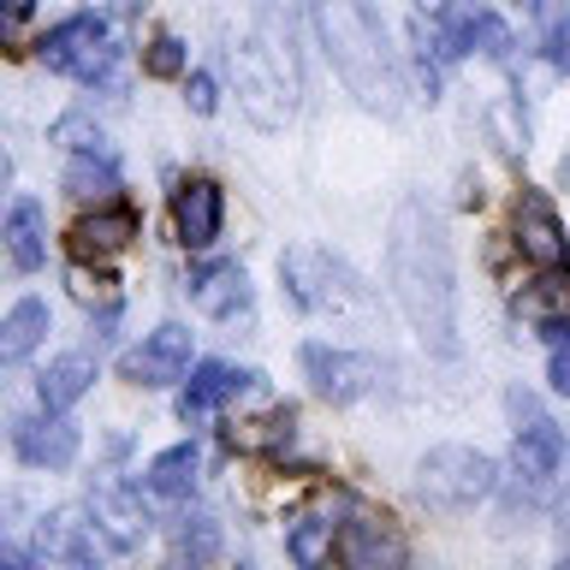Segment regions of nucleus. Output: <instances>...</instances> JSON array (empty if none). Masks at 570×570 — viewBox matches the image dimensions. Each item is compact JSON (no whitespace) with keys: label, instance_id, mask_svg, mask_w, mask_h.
I'll return each instance as SVG.
<instances>
[{"label":"nucleus","instance_id":"nucleus-1","mask_svg":"<svg viewBox=\"0 0 570 570\" xmlns=\"http://www.w3.org/2000/svg\"><path fill=\"white\" fill-rule=\"evenodd\" d=\"M386 279L399 297L404 321L416 327L428 356L458 363L463 338H458V267H452V244H445L440 220L428 214L422 196H404L392 208L386 226Z\"/></svg>","mask_w":570,"mask_h":570},{"label":"nucleus","instance_id":"nucleus-2","mask_svg":"<svg viewBox=\"0 0 570 570\" xmlns=\"http://www.w3.org/2000/svg\"><path fill=\"white\" fill-rule=\"evenodd\" d=\"M309 18L321 36V53L338 71V83L356 96V107H368L381 119L399 114V96H404L399 66H392L386 30H381L368 0H309Z\"/></svg>","mask_w":570,"mask_h":570},{"label":"nucleus","instance_id":"nucleus-3","mask_svg":"<svg viewBox=\"0 0 570 570\" xmlns=\"http://www.w3.org/2000/svg\"><path fill=\"white\" fill-rule=\"evenodd\" d=\"M511 416H517V493H523L529 505H552L559 493H570L564 428L552 422L529 392H511Z\"/></svg>","mask_w":570,"mask_h":570},{"label":"nucleus","instance_id":"nucleus-4","mask_svg":"<svg viewBox=\"0 0 570 570\" xmlns=\"http://www.w3.org/2000/svg\"><path fill=\"white\" fill-rule=\"evenodd\" d=\"M499 488V463L475 445H434L416 463V499L428 511H470Z\"/></svg>","mask_w":570,"mask_h":570},{"label":"nucleus","instance_id":"nucleus-5","mask_svg":"<svg viewBox=\"0 0 570 570\" xmlns=\"http://www.w3.org/2000/svg\"><path fill=\"white\" fill-rule=\"evenodd\" d=\"M36 53H42L48 71H66V78H78V83H101L119 60L114 36H107V24L96 12H78V18H66V24H53Z\"/></svg>","mask_w":570,"mask_h":570},{"label":"nucleus","instance_id":"nucleus-6","mask_svg":"<svg viewBox=\"0 0 570 570\" xmlns=\"http://www.w3.org/2000/svg\"><path fill=\"white\" fill-rule=\"evenodd\" d=\"M232 78H238V101H244L249 125L279 131V125L292 119L297 89H292V78H285V66L262 53V42H238V48H232Z\"/></svg>","mask_w":570,"mask_h":570},{"label":"nucleus","instance_id":"nucleus-7","mask_svg":"<svg viewBox=\"0 0 570 570\" xmlns=\"http://www.w3.org/2000/svg\"><path fill=\"white\" fill-rule=\"evenodd\" d=\"M279 279H285V292H292L297 309H309V315H327V309H345V303H363V292L351 285V274L327 256V249H315V244L285 249V256H279Z\"/></svg>","mask_w":570,"mask_h":570},{"label":"nucleus","instance_id":"nucleus-8","mask_svg":"<svg viewBox=\"0 0 570 570\" xmlns=\"http://www.w3.org/2000/svg\"><path fill=\"white\" fill-rule=\"evenodd\" d=\"M297 363H303L309 386L327 404H356V399H368V392L381 386V363L363 356V351H345V345H321V338H309V345L297 351Z\"/></svg>","mask_w":570,"mask_h":570},{"label":"nucleus","instance_id":"nucleus-9","mask_svg":"<svg viewBox=\"0 0 570 570\" xmlns=\"http://www.w3.org/2000/svg\"><path fill=\"white\" fill-rule=\"evenodd\" d=\"M119 374H125V381H137V386H173V381H185V374H190V327H178V321L155 327L137 351H125Z\"/></svg>","mask_w":570,"mask_h":570},{"label":"nucleus","instance_id":"nucleus-10","mask_svg":"<svg viewBox=\"0 0 570 570\" xmlns=\"http://www.w3.org/2000/svg\"><path fill=\"white\" fill-rule=\"evenodd\" d=\"M89 523L101 529V541L114 552H137L149 541V511H142V493L119 488V481H107V488L89 493Z\"/></svg>","mask_w":570,"mask_h":570},{"label":"nucleus","instance_id":"nucleus-11","mask_svg":"<svg viewBox=\"0 0 570 570\" xmlns=\"http://www.w3.org/2000/svg\"><path fill=\"white\" fill-rule=\"evenodd\" d=\"M12 445H18V458L36 463V470H66L71 458H78V422H66L60 410H48V416H18L12 422Z\"/></svg>","mask_w":570,"mask_h":570},{"label":"nucleus","instance_id":"nucleus-12","mask_svg":"<svg viewBox=\"0 0 570 570\" xmlns=\"http://www.w3.org/2000/svg\"><path fill=\"white\" fill-rule=\"evenodd\" d=\"M220 220H226V196L214 178H190V185H178L173 196V226H178V244L185 249H208L220 238Z\"/></svg>","mask_w":570,"mask_h":570},{"label":"nucleus","instance_id":"nucleus-13","mask_svg":"<svg viewBox=\"0 0 570 570\" xmlns=\"http://www.w3.org/2000/svg\"><path fill=\"white\" fill-rule=\"evenodd\" d=\"M517 249H523V262H534V267H564L570 262V238H564L559 214H552V203L534 190L517 203Z\"/></svg>","mask_w":570,"mask_h":570},{"label":"nucleus","instance_id":"nucleus-14","mask_svg":"<svg viewBox=\"0 0 570 570\" xmlns=\"http://www.w3.org/2000/svg\"><path fill=\"white\" fill-rule=\"evenodd\" d=\"M96 523H83L78 511H48L36 523V559L42 564H96Z\"/></svg>","mask_w":570,"mask_h":570},{"label":"nucleus","instance_id":"nucleus-15","mask_svg":"<svg viewBox=\"0 0 570 570\" xmlns=\"http://www.w3.org/2000/svg\"><path fill=\"white\" fill-rule=\"evenodd\" d=\"M131 238H137V208L131 203H107V208L83 214V220L71 226V249H78V256H96V262L119 256Z\"/></svg>","mask_w":570,"mask_h":570},{"label":"nucleus","instance_id":"nucleus-16","mask_svg":"<svg viewBox=\"0 0 570 570\" xmlns=\"http://www.w3.org/2000/svg\"><path fill=\"white\" fill-rule=\"evenodd\" d=\"M338 559L351 570H392V564H404V541H399V529L356 517V523L338 529Z\"/></svg>","mask_w":570,"mask_h":570},{"label":"nucleus","instance_id":"nucleus-17","mask_svg":"<svg viewBox=\"0 0 570 570\" xmlns=\"http://www.w3.org/2000/svg\"><path fill=\"white\" fill-rule=\"evenodd\" d=\"M190 303L203 315H214V321L238 315V309H249V274L238 262H208L203 274L190 279Z\"/></svg>","mask_w":570,"mask_h":570},{"label":"nucleus","instance_id":"nucleus-18","mask_svg":"<svg viewBox=\"0 0 570 570\" xmlns=\"http://www.w3.org/2000/svg\"><path fill=\"white\" fill-rule=\"evenodd\" d=\"M249 381H262V374H249V368H232V363H203V368H190V386H185V399H178V416L185 422H203L208 410H220L238 386Z\"/></svg>","mask_w":570,"mask_h":570},{"label":"nucleus","instance_id":"nucleus-19","mask_svg":"<svg viewBox=\"0 0 570 570\" xmlns=\"http://www.w3.org/2000/svg\"><path fill=\"white\" fill-rule=\"evenodd\" d=\"M7 256L12 267H24V274H36V267L48 262V214L36 196H12L7 208Z\"/></svg>","mask_w":570,"mask_h":570},{"label":"nucleus","instance_id":"nucleus-20","mask_svg":"<svg viewBox=\"0 0 570 570\" xmlns=\"http://www.w3.org/2000/svg\"><path fill=\"white\" fill-rule=\"evenodd\" d=\"M89 386H96V356H83V351L53 356V363L36 374V399H42V410H71Z\"/></svg>","mask_w":570,"mask_h":570},{"label":"nucleus","instance_id":"nucleus-21","mask_svg":"<svg viewBox=\"0 0 570 570\" xmlns=\"http://www.w3.org/2000/svg\"><path fill=\"white\" fill-rule=\"evenodd\" d=\"M48 338V303L42 297H18L7 321H0V363H24V356Z\"/></svg>","mask_w":570,"mask_h":570},{"label":"nucleus","instance_id":"nucleus-22","mask_svg":"<svg viewBox=\"0 0 570 570\" xmlns=\"http://www.w3.org/2000/svg\"><path fill=\"white\" fill-rule=\"evenodd\" d=\"M196 470H203V452L185 440V445H167L155 463H149V493L160 499H185L196 488Z\"/></svg>","mask_w":570,"mask_h":570},{"label":"nucleus","instance_id":"nucleus-23","mask_svg":"<svg viewBox=\"0 0 570 570\" xmlns=\"http://www.w3.org/2000/svg\"><path fill=\"white\" fill-rule=\"evenodd\" d=\"M333 547H338L333 517H297L292 534H285V552H292L297 564H321V559H333Z\"/></svg>","mask_w":570,"mask_h":570},{"label":"nucleus","instance_id":"nucleus-24","mask_svg":"<svg viewBox=\"0 0 570 570\" xmlns=\"http://www.w3.org/2000/svg\"><path fill=\"white\" fill-rule=\"evenodd\" d=\"M173 552L190 564H208L214 552H220V523H214V517H185V523L173 529Z\"/></svg>","mask_w":570,"mask_h":570},{"label":"nucleus","instance_id":"nucleus-25","mask_svg":"<svg viewBox=\"0 0 570 570\" xmlns=\"http://www.w3.org/2000/svg\"><path fill=\"white\" fill-rule=\"evenodd\" d=\"M232 445H244V452H262V445H279V440H292V410H267V416L256 422H232Z\"/></svg>","mask_w":570,"mask_h":570},{"label":"nucleus","instance_id":"nucleus-26","mask_svg":"<svg viewBox=\"0 0 570 570\" xmlns=\"http://www.w3.org/2000/svg\"><path fill=\"white\" fill-rule=\"evenodd\" d=\"M66 190L71 196H107V190H119V173H114V160H96V155H83V160H71L66 167Z\"/></svg>","mask_w":570,"mask_h":570},{"label":"nucleus","instance_id":"nucleus-27","mask_svg":"<svg viewBox=\"0 0 570 570\" xmlns=\"http://www.w3.org/2000/svg\"><path fill=\"white\" fill-rule=\"evenodd\" d=\"M534 36L552 60H564V36H570V0H534Z\"/></svg>","mask_w":570,"mask_h":570},{"label":"nucleus","instance_id":"nucleus-28","mask_svg":"<svg viewBox=\"0 0 570 570\" xmlns=\"http://www.w3.org/2000/svg\"><path fill=\"white\" fill-rule=\"evenodd\" d=\"M142 66H149V78H178V71H185V42H178V36H155L149 53H142Z\"/></svg>","mask_w":570,"mask_h":570},{"label":"nucleus","instance_id":"nucleus-29","mask_svg":"<svg viewBox=\"0 0 570 570\" xmlns=\"http://www.w3.org/2000/svg\"><path fill=\"white\" fill-rule=\"evenodd\" d=\"M53 137L71 142V149H83V155H107V137H101L89 119H78V114H66L60 125H53Z\"/></svg>","mask_w":570,"mask_h":570},{"label":"nucleus","instance_id":"nucleus-30","mask_svg":"<svg viewBox=\"0 0 570 570\" xmlns=\"http://www.w3.org/2000/svg\"><path fill=\"white\" fill-rule=\"evenodd\" d=\"M71 297H78V303H101V309H114V274H96V279H89L83 267H78V274H71Z\"/></svg>","mask_w":570,"mask_h":570},{"label":"nucleus","instance_id":"nucleus-31","mask_svg":"<svg viewBox=\"0 0 570 570\" xmlns=\"http://www.w3.org/2000/svg\"><path fill=\"white\" fill-rule=\"evenodd\" d=\"M185 101H190V114H214L220 107V89H214L208 71H190V83H185Z\"/></svg>","mask_w":570,"mask_h":570},{"label":"nucleus","instance_id":"nucleus-32","mask_svg":"<svg viewBox=\"0 0 570 570\" xmlns=\"http://www.w3.org/2000/svg\"><path fill=\"white\" fill-rule=\"evenodd\" d=\"M547 381H552V392H564V399H570V345H552Z\"/></svg>","mask_w":570,"mask_h":570},{"label":"nucleus","instance_id":"nucleus-33","mask_svg":"<svg viewBox=\"0 0 570 570\" xmlns=\"http://www.w3.org/2000/svg\"><path fill=\"white\" fill-rule=\"evenodd\" d=\"M547 338H552V345H570V315H559V321H547Z\"/></svg>","mask_w":570,"mask_h":570},{"label":"nucleus","instance_id":"nucleus-34","mask_svg":"<svg viewBox=\"0 0 570 570\" xmlns=\"http://www.w3.org/2000/svg\"><path fill=\"white\" fill-rule=\"evenodd\" d=\"M30 12H36V0H7V18H12V24H24Z\"/></svg>","mask_w":570,"mask_h":570},{"label":"nucleus","instance_id":"nucleus-35","mask_svg":"<svg viewBox=\"0 0 570 570\" xmlns=\"http://www.w3.org/2000/svg\"><path fill=\"white\" fill-rule=\"evenodd\" d=\"M416 7H422V12H428V18H440V12H445V7H452V0H416Z\"/></svg>","mask_w":570,"mask_h":570},{"label":"nucleus","instance_id":"nucleus-36","mask_svg":"<svg viewBox=\"0 0 570 570\" xmlns=\"http://www.w3.org/2000/svg\"><path fill=\"white\" fill-rule=\"evenodd\" d=\"M114 7H119V12H142L149 0H114Z\"/></svg>","mask_w":570,"mask_h":570}]
</instances>
